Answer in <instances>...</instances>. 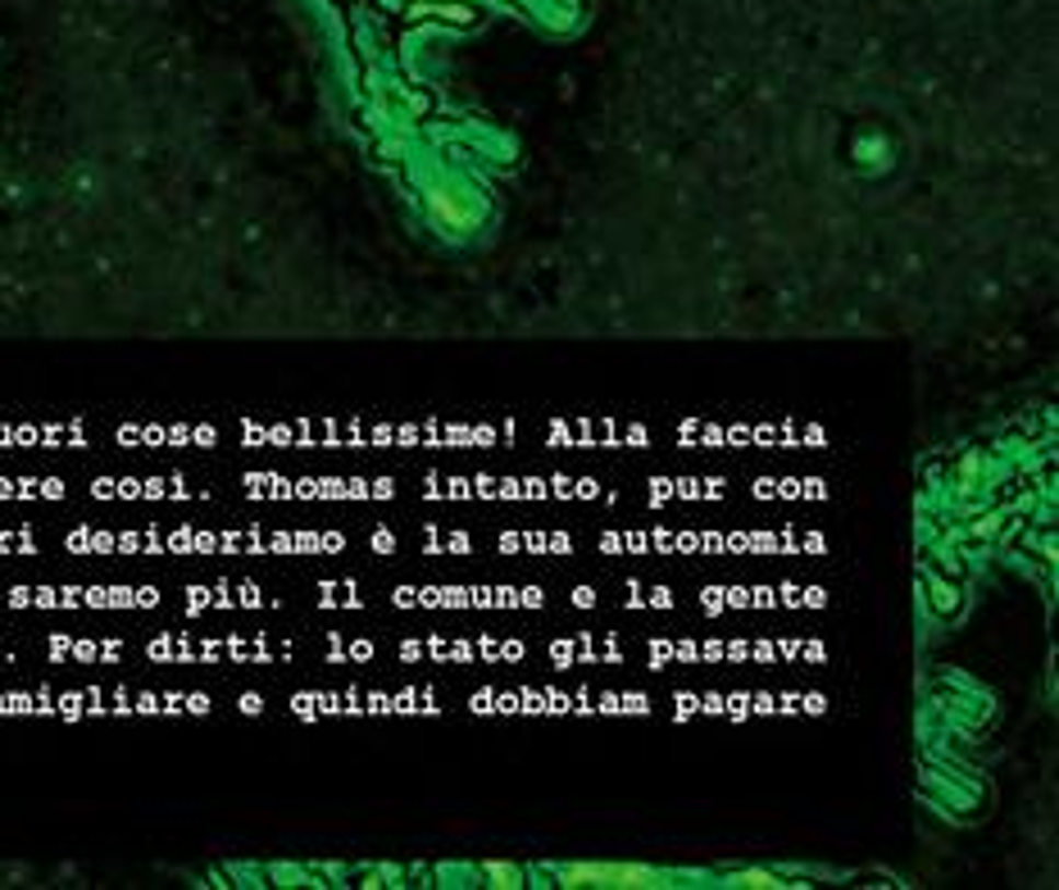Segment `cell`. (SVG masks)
Returning <instances> with one entry per match:
<instances>
[{"label":"cell","mask_w":1059,"mask_h":890,"mask_svg":"<svg viewBox=\"0 0 1059 890\" xmlns=\"http://www.w3.org/2000/svg\"><path fill=\"white\" fill-rule=\"evenodd\" d=\"M919 795L951 822H978L991 809V782L978 763H968L942 731L919 763Z\"/></svg>","instance_id":"cell-1"},{"label":"cell","mask_w":1059,"mask_h":890,"mask_svg":"<svg viewBox=\"0 0 1059 890\" xmlns=\"http://www.w3.org/2000/svg\"><path fill=\"white\" fill-rule=\"evenodd\" d=\"M560 886L578 890V886H596V890H655V886H678V872L669 868H646V864H555L546 868Z\"/></svg>","instance_id":"cell-2"},{"label":"cell","mask_w":1059,"mask_h":890,"mask_svg":"<svg viewBox=\"0 0 1059 890\" xmlns=\"http://www.w3.org/2000/svg\"><path fill=\"white\" fill-rule=\"evenodd\" d=\"M401 19L410 27H428V33H437V27H450V33H473V27L482 23V10L473 5V0H405Z\"/></svg>","instance_id":"cell-3"},{"label":"cell","mask_w":1059,"mask_h":890,"mask_svg":"<svg viewBox=\"0 0 1059 890\" xmlns=\"http://www.w3.org/2000/svg\"><path fill=\"white\" fill-rule=\"evenodd\" d=\"M919 600L932 623H959L968 613V581H955L946 573L919 564Z\"/></svg>","instance_id":"cell-4"},{"label":"cell","mask_w":1059,"mask_h":890,"mask_svg":"<svg viewBox=\"0 0 1059 890\" xmlns=\"http://www.w3.org/2000/svg\"><path fill=\"white\" fill-rule=\"evenodd\" d=\"M845 164H851V173H860V177H887L900 164V146L883 128H864L851 141V155H845Z\"/></svg>","instance_id":"cell-5"},{"label":"cell","mask_w":1059,"mask_h":890,"mask_svg":"<svg viewBox=\"0 0 1059 890\" xmlns=\"http://www.w3.org/2000/svg\"><path fill=\"white\" fill-rule=\"evenodd\" d=\"M718 886H741V890H778V886H796V881H786V872L782 868H733V872H723V881Z\"/></svg>","instance_id":"cell-6"},{"label":"cell","mask_w":1059,"mask_h":890,"mask_svg":"<svg viewBox=\"0 0 1059 890\" xmlns=\"http://www.w3.org/2000/svg\"><path fill=\"white\" fill-rule=\"evenodd\" d=\"M264 881L268 886H327L319 868H306V864H268L264 868Z\"/></svg>","instance_id":"cell-7"},{"label":"cell","mask_w":1059,"mask_h":890,"mask_svg":"<svg viewBox=\"0 0 1059 890\" xmlns=\"http://www.w3.org/2000/svg\"><path fill=\"white\" fill-rule=\"evenodd\" d=\"M528 868H519V864H482L477 868V881L482 886H496V890H514V886H528Z\"/></svg>","instance_id":"cell-8"}]
</instances>
